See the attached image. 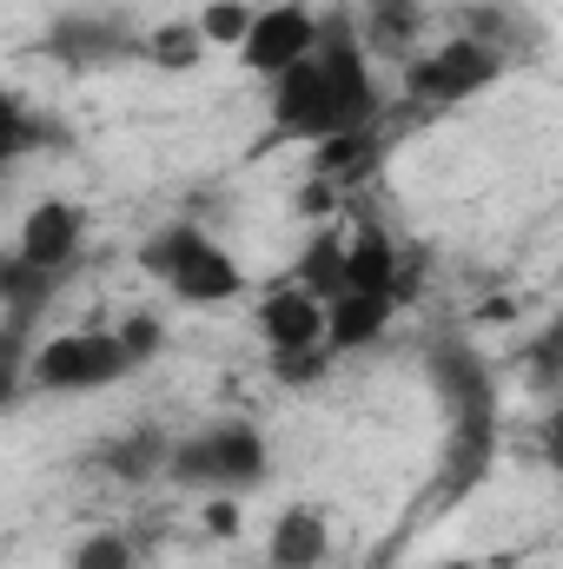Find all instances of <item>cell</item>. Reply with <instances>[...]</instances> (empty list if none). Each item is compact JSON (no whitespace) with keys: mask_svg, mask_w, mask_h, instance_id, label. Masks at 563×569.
<instances>
[{"mask_svg":"<svg viewBox=\"0 0 563 569\" xmlns=\"http://www.w3.org/2000/svg\"><path fill=\"white\" fill-rule=\"evenodd\" d=\"M113 338H120L127 365L140 371V365H152V358L166 351V318H159V311H127V318L113 325Z\"/></svg>","mask_w":563,"mask_h":569,"instance_id":"cell-25","label":"cell"},{"mask_svg":"<svg viewBox=\"0 0 563 569\" xmlns=\"http://www.w3.org/2000/svg\"><path fill=\"white\" fill-rule=\"evenodd\" d=\"M365 53H385V60H412L424 40V7L418 0H385V7H372V20H365Z\"/></svg>","mask_w":563,"mask_h":569,"instance_id":"cell-19","label":"cell"},{"mask_svg":"<svg viewBox=\"0 0 563 569\" xmlns=\"http://www.w3.org/2000/svg\"><path fill=\"white\" fill-rule=\"evenodd\" d=\"M27 358H33V331L0 318V411H13L27 398Z\"/></svg>","mask_w":563,"mask_h":569,"instance_id":"cell-22","label":"cell"},{"mask_svg":"<svg viewBox=\"0 0 563 569\" xmlns=\"http://www.w3.org/2000/svg\"><path fill=\"white\" fill-rule=\"evenodd\" d=\"M504 73H511L504 53H491L471 33H451V40H437V47H424V53L405 60V93L418 107H464V100L491 93Z\"/></svg>","mask_w":563,"mask_h":569,"instance_id":"cell-6","label":"cell"},{"mask_svg":"<svg viewBox=\"0 0 563 569\" xmlns=\"http://www.w3.org/2000/svg\"><path fill=\"white\" fill-rule=\"evenodd\" d=\"M40 146H60L53 120H47V113H33L20 93H7V87H0V172H7V166H20V159H27V152H40Z\"/></svg>","mask_w":563,"mask_h":569,"instance_id":"cell-20","label":"cell"},{"mask_svg":"<svg viewBox=\"0 0 563 569\" xmlns=\"http://www.w3.org/2000/svg\"><path fill=\"white\" fill-rule=\"evenodd\" d=\"M385 159V133L378 127H345V133H325L312 146V179H325L332 192H352L378 172Z\"/></svg>","mask_w":563,"mask_h":569,"instance_id":"cell-13","label":"cell"},{"mask_svg":"<svg viewBox=\"0 0 563 569\" xmlns=\"http://www.w3.org/2000/svg\"><path fill=\"white\" fill-rule=\"evenodd\" d=\"M372 7H385V0H372Z\"/></svg>","mask_w":563,"mask_h":569,"instance_id":"cell-31","label":"cell"},{"mask_svg":"<svg viewBox=\"0 0 563 569\" xmlns=\"http://www.w3.org/2000/svg\"><path fill=\"white\" fill-rule=\"evenodd\" d=\"M140 33L127 13H107V7H73V13H53L47 33H40V60L67 67V73H113V67H134L140 60Z\"/></svg>","mask_w":563,"mask_h":569,"instance_id":"cell-5","label":"cell"},{"mask_svg":"<svg viewBox=\"0 0 563 569\" xmlns=\"http://www.w3.org/2000/svg\"><path fill=\"white\" fill-rule=\"evenodd\" d=\"M266 113H273V140H305L318 146L325 133L345 127H378V80H372V53L352 27V13H318V47L266 80Z\"/></svg>","mask_w":563,"mask_h":569,"instance_id":"cell-1","label":"cell"},{"mask_svg":"<svg viewBox=\"0 0 563 569\" xmlns=\"http://www.w3.org/2000/svg\"><path fill=\"white\" fill-rule=\"evenodd\" d=\"M457 33H471V40H484L491 53H504V67L537 53V27H531V13L511 7V0H471V7H457Z\"/></svg>","mask_w":563,"mask_h":569,"instance_id":"cell-14","label":"cell"},{"mask_svg":"<svg viewBox=\"0 0 563 569\" xmlns=\"http://www.w3.org/2000/svg\"><path fill=\"white\" fill-rule=\"evenodd\" d=\"M259 338H266V351H312V345H325V305L305 298L298 284H273L259 298Z\"/></svg>","mask_w":563,"mask_h":569,"instance_id":"cell-12","label":"cell"},{"mask_svg":"<svg viewBox=\"0 0 563 569\" xmlns=\"http://www.w3.org/2000/svg\"><path fill=\"white\" fill-rule=\"evenodd\" d=\"M140 60H146V67H159V73H192V67L206 60V40H199L192 13L146 27V33H140Z\"/></svg>","mask_w":563,"mask_h":569,"instance_id":"cell-21","label":"cell"},{"mask_svg":"<svg viewBox=\"0 0 563 569\" xmlns=\"http://www.w3.org/2000/svg\"><path fill=\"white\" fill-rule=\"evenodd\" d=\"M392 318H398V305L385 291H338V298H325V351L332 358L372 351L392 331Z\"/></svg>","mask_w":563,"mask_h":569,"instance_id":"cell-11","label":"cell"},{"mask_svg":"<svg viewBox=\"0 0 563 569\" xmlns=\"http://www.w3.org/2000/svg\"><path fill=\"white\" fill-rule=\"evenodd\" d=\"M80 246H87V212L73 199H40L27 219H20V239L13 252L40 272H73L80 266Z\"/></svg>","mask_w":563,"mask_h":569,"instance_id":"cell-9","label":"cell"},{"mask_svg":"<svg viewBox=\"0 0 563 569\" xmlns=\"http://www.w3.org/2000/svg\"><path fill=\"white\" fill-rule=\"evenodd\" d=\"M140 272L152 284H166L179 305H199V311L233 305V298L246 291L239 259H233L206 226H192V219H172V226H159V232L146 239L140 246Z\"/></svg>","mask_w":563,"mask_h":569,"instance_id":"cell-3","label":"cell"},{"mask_svg":"<svg viewBox=\"0 0 563 569\" xmlns=\"http://www.w3.org/2000/svg\"><path fill=\"white\" fill-rule=\"evenodd\" d=\"M431 569H484V563H471V557H444V563H431Z\"/></svg>","mask_w":563,"mask_h":569,"instance_id":"cell-30","label":"cell"},{"mask_svg":"<svg viewBox=\"0 0 563 569\" xmlns=\"http://www.w3.org/2000/svg\"><path fill=\"white\" fill-rule=\"evenodd\" d=\"M266 477H273V443L253 418H219L192 437H172V457H166V483L192 497H246Z\"/></svg>","mask_w":563,"mask_h":569,"instance_id":"cell-2","label":"cell"},{"mask_svg":"<svg viewBox=\"0 0 563 569\" xmlns=\"http://www.w3.org/2000/svg\"><path fill=\"white\" fill-rule=\"evenodd\" d=\"M60 284H67V272H40L20 252H0V311H7V325L33 331V318L60 298Z\"/></svg>","mask_w":563,"mask_h":569,"instance_id":"cell-16","label":"cell"},{"mask_svg":"<svg viewBox=\"0 0 563 569\" xmlns=\"http://www.w3.org/2000/svg\"><path fill=\"white\" fill-rule=\"evenodd\" d=\"M279 284H298V291H305V298H318V305H325V298H338V291H345V232H338V226H318Z\"/></svg>","mask_w":563,"mask_h":569,"instance_id":"cell-17","label":"cell"},{"mask_svg":"<svg viewBox=\"0 0 563 569\" xmlns=\"http://www.w3.org/2000/svg\"><path fill=\"white\" fill-rule=\"evenodd\" d=\"M312 47H318V13L305 0H273V7H253V27L239 40V60H246V73L273 80L285 67H298Z\"/></svg>","mask_w":563,"mask_h":569,"instance_id":"cell-8","label":"cell"},{"mask_svg":"<svg viewBox=\"0 0 563 569\" xmlns=\"http://www.w3.org/2000/svg\"><path fill=\"white\" fill-rule=\"evenodd\" d=\"M424 378L444 405V425H504V405H497V371L484 365L477 345L464 338H431L424 345Z\"/></svg>","mask_w":563,"mask_h":569,"instance_id":"cell-7","label":"cell"},{"mask_svg":"<svg viewBox=\"0 0 563 569\" xmlns=\"http://www.w3.org/2000/svg\"><path fill=\"white\" fill-rule=\"evenodd\" d=\"M332 199H338V192H332V186H325V179H312V186H305V192H298V212H305V219H318V212H325V206H332Z\"/></svg>","mask_w":563,"mask_h":569,"instance_id":"cell-29","label":"cell"},{"mask_svg":"<svg viewBox=\"0 0 563 569\" xmlns=\"http://www.w3.org/2000/svg\"><path fill=\"white\" fill-rule=\"evenodd\" d=\"M127 371H134V365H127L113 325H107V331L93 325V331H60V338L33 345V358H27V391H47V398H87V391L120 385Z\"/></svg>","mask_w":563,"mask_h":569,"instance_id":"cell-4","label":"cell"},{"mask_svg":"<svg viewBox=\"0 0 563 569\" xmlns=\"http://www.w3.org/2000/svg\"><path fill=\"white\" fill-rule=\"evenodd\" d=\"M192 27H199L206 47H233V53H239V40H246V27H253V0H206V7L192 13Z\"/></svg>","mask_w":563,"mask_h":569,"instance_id":"cell-23","label":"cell"},{"mask_svg":"<svg viewBox=\"0 0 563 569\" xmlns=\"http://www.w3.org/2000/svg\"><path fill=\"white\" fill-rule=\"evenodd\" d=\"M325 557H332V523H325V510H312V503L279 510V523H273V537H266V569H318Z\"/></svg>","mask_w":563,"mask_h":569,"instance_id":"cell-15","label":"cell"},{"mask_svg":"<svg viewBox=\"0 0 563 569\" xmlns=\"http://www.w3.org/2000/svg\"><path fill=\"white\" fill-rule=\"evenodd\" d=\"M392 272H398V246L385 226H358L345 232V291H385L392 298Z\"/></svg>","mask_w":563,"mask_h":569,"instance_id":"cell-18","label":"cell"},{"mask_svg":"<svg viewBox=\"0 0 563 569\" xmlns=\"http://www.w3.org/2000/svg\"><path fill=\"white\" fill-rule=\"evenodd\" d=\"M557 345H563V331H557V325H551V331H544V338L531 345V385H537L544 398L557 391Z\"/></svg>","mask_w":563,"mask_h":569,"instance_id":"cell-28","label":"cell"},{"mask_svg":"<svg viewBox=\"0 0 563 569\" xmlns=\"http://www.w3.org/2000/svg\"><path fill=\"white\" fill-rule=\"evenodd\" d=\"M166 457H172V437H166L159 425L113 430V437H100V443H93V470H100V477H113V483H127V490L159 483V477H166Z\"/></svg>","mask_w":563,"mask_h":569,"instance_id":"cell-10","label":"cell"},{"mask_svg":"<svg viewBox=\"0 0 563 569\" xmlns=\"http://www.w3.org/2000/svg\"><path fill=\"white\" fill-rule=\"evenodd\" d=\"M266 365H273V378H279L285 391H298V385H318L325 378L332 351L325 345H312V351H266Z\"/></svg>","mask_w":563,"mask_h":569,"instance_id":"cell-26","label":"cell"},{"mask_svg":"<svg viewBox=\"0 0 563 569\" xmlns=\"http://www.w3.org/2000/svg\"><path fill=\"white\" fill-rule=\"evenodd\" d=\"M134 563H140V550H134L127 530H87L67 557V569H134Z\"/></svg>","mask_w":563,"mask_h":569,"instance_id":"cell-24","label":"cell"},{"mask_svg":"<svg viewBox=\"0 0 563 569\" xmlns=\"http://www.w3.org/2000/svg\"><path fill=\"white\" fill-rule=\"evenodd\" d=\"M199 523H206V537H239L246 530V497H206L199 503Z\"/></svg>","mask_w":563,"mask_h":569,"instance_id":"cell-27","label":"cell"}]
</instances>
